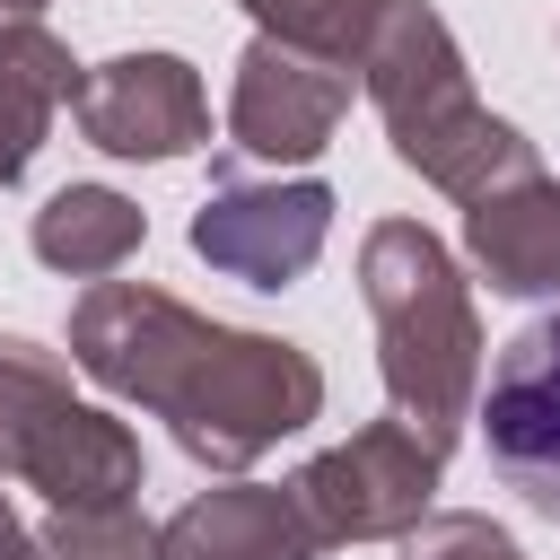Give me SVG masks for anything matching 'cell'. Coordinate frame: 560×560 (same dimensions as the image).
I'll list each match as a JSON object with an SVG mask.
<instances>
[{
    "label": "cell",
    "mask_w": 560,
    "mask_h": 560,
    "mask_svg": "<svg viewBox=\"0 0 560 560\" xmlns=\"http://www.w3.org/2000/svg\"><path fill=\"white\" fill-rule=\"evenodd\" d=\"M70 368L114 402H140L210 472L262 464L280 438L324 420V368L298 341L192 315L149 280H88L70 306Z\"/></svg>",
    "instance_id": "6da1fadb"
},
{
    "label": "cell",
    "mask_w": 560,
    "mask_h": 560,
    "mask_svg": "<svg viewBox=\"0 0 560 560\" xmlns=\"http://www.w3.org/2000/svg\"><path fill=\"white\" fill-rule=\"evenodd\" d=\"M359 79L385 114L394 158L420 184H438L446 201H481L508 175L542 166L534 140L472 96V70H464V52H455V35L429 0H376V35L359 52Z\"/></svg>",
    "instance_id": "7a4b0ae2"
},
{
    "label": "cell",
    "mask_w": 560,
    "mask_h": 560,
    "mask_svg": "<svg viewBox=\"0 0 560 560\" xmlns=\"http://www.w3.org/2000/svg\"><path fill=\"white\" fill-rule=\"evenodd\" d=\"M359 298L376 324L385 402L455 446V429L481 402V315L455 254L420 219H376L359 236Z\"/></svg>",
    "instance_id": "3957f363"
},
{
    "label": "cell",
    "mask_w": 560,
    "mask_h": 560,
    "mask_svg": "<svg viewBox=\"0 0 560 560\" xmlns=\"http://www.w3.org/2000/svg\"><path fill=\"white\" fill-rule=\"evenodd\" d=\"M0 481L44 490L52 508H105L140 490V429L79 402L70 368L26 332H0Z\"/></svg>",
    "instance_id": "277c9868"
},
{
    "label": "cell",
    "mask_w": 560,
    "mask_h": 560,
    "mask_svg": "<svg viewBox=\"0 0 560 560\" xmlns=\"http://www.w3.org/2000/svg\"><path fill=\"white\" fill-rule=\"evenodd\" d=\"M446 455H455L446 438H429L420 420L385 411V420H359L341 446L306 455V464L289 472V490H298V508L315 516L324 551H332V542H402V534L429 516V499H438V481H446Z\"/></svg>",
    "instance_id": "5b68a950"
},
{
    "label": "cell",
    "mask_w": 560,
    "mask_h": 560,
    "mask_svg": "<svg viewBox=\"0 0 560 560\" xmlns=\"http://www.w3.org/2000/svg\"><path fill=\"white\" fill-rule=\"evenodd\" d=\"M324 236H332V184H315V175H245L236 149L210 166V192L192 210V254L219 280H245V289H298L315 271Z\"/></svg>",
    "instance_id": "8992f818"
},
{
    "label": "cell",
    "mask_w": 560,
    "mask_h": 560,
    "mask_svg": "<svg viewBox=\"0 0 560 560\" xmlns=\"http://www.w3.org/2000/svg\"><path fill=\"white\" fill-rule=\"evenodd\" d=\"M359 70L298 52L280 35H254L236 52V88H228V149L245 166H315L350 114Z\"/></svg>",
    "instance_id": "52a82bcc"
},
{
    "label": "cell",
    "mask_w": 560,
    "mask_h": 560,
    "mask_svg": "<svg viewBox=\"0 0 560 560\" xmlns=\"http://www.w3.org/2000/svg\"><path fill=\"white\" fill-rule=\"evenodd\" d=\"M481 446H490V472L560 525V306L534 315L516 341H499L490 376H481Z\"/></svg>",
    "instance_id": "ba28073f"
},
{
    "label": "cell",
    "mask_w": 560,
    "mask_h": 560,
    "mask_svg": "<svg viewBox=\"0 0 560 560\" xmlns=\"http://www.w3.org/2000/svg\"><path fill=\"white\" fill-rule=\"evenodd\" d=\"M70 122H79V140L105 149V158H149V166H166V158L210 149V88H201V70H192L184 52H114V61H96V70L79 79Z\"/></svg>",
    "instance_id": "9c48e42d"
},
{
    "label": "cell",
    "mask_w": 560,
    "mask_h": 560,
    "mask_svg": "<svg viewBox=\"0 0 560 560\" xmlns=\"http://www.w3.org/2000/svg\"><path fill=\"white\" fill-rule=\"evenodd\" d=\"M158 560H324V534L289 481H228L158 525Z\"/></svg>",
    "instance_id": "30bf717a"
},
{
    "label": "cell",
    "mask_w": 560,
    "mask_h": 560,
    "mask_svg": "<svg viewBox=\"0 0 560 560\" xmlns=\"http://www.w3.org/2000/svg\"><path fill=\"white\" fill-rule=\"evenodd\" d=\"M464 254L499 298H560V184L542 166L464 201Z\"/></svg>",
    "instance_id": "8fae6325"
},
{
    "label": "cell",
    "mask_w": 560,
    "mask_h": 560,
    "mask_svg": "<svg viewBox=\"0 0 560 560\" xmlns=\"http://www.w3.org/2000/svg\"><path fill=\"white\" fill-rule=\"evenodd\" d=\"M79 61L44 18H0V184H18L52 131V114L79 96Z\"/></svg>",
    "instance_id": "7c38bea8"
},
{
    "label": "cell",
    "mask_w": 560,
    "mask_h": 560,
    "mask_svg": "<svg viewBox=\"0 0 560 560\" xmlns=\"http://www.w3.org/2000/svg\"><path fill=\"white\" fill-rule=\"evenodd\" d=\"M140 236H149V210L131 192H114V184H61L26 228L35 262L61 271V280H114L140 254Z\"/></svg>",
    "instance_id": "4fadbf2b"
},
{
    "label": "cell",
    "mask_w": 560,
    "mask_h": 560,
    "mask_svg": "<svg viewBox=\"0 0 560 560\" xmlns=\"http://www.w3.org/2000/svg\"><path fill=\"white\" fill-rule=\"evenodd\" d=\"M254 18V35H280L298 52H324L341 70H359L368 35H376V0H236Z\"/></svg>",
    "instance_id": "5bb4252c"
},
{
    "label": "cell",
    "mask_w": 560,
    "mask_h": 560,
    "mask_svg": "<svg viewBox=\"0 0 560 560\" xmlns=\"http://www.w3.org/2000/svg\"><path fill=\"white\" fill-rule=\"evenodd\" d=\"M44 560H158V525L131 508V499H105V508H52L35 525Z\"/></svg>",
    "instance_id": "9a60e30c"
},
{
    "label": "cell",
    "mask_w": 560,
    "mask_h": 560,
    "mask_svg": "<svg viewBox=\"0 0 560 560\" xmlns=\"http://www.w3.org/2000/svg\"><path fill=\"white\" fill-rule=\"evenodd\" d=\"M402 560H534L508 525L472 516V508H429L411 534H402Z\"/></svg>",
    "instance_id": "2e32d148"
},
{
    "label": "cell",
    "mask_w": 560,
    "mask_h": 560,
    "mask_svg": "<svg viewBox=\"0 0 560 560\" xmlns=\"http://www.w3.org/2000/svg\"><path fill=\"white\" fill-rule=\"evenodd\" d=\"M0 560H44V542H35V525L9 508V490H0Z\"/></svg>",
    "instance_id": "e0dca14e"
},
{
    "label": "cell",
    "mask_w": 560,
    "mask_h": 560,
    "mask_svg": "<svg viewBox=\"0 0 560 560\" xmlns=\"http://www.w3.org/2000/svg\"><path fill=\"white\" fill-rule=\"evenodd\" d=\"M52 0H0V18H44Z\"/></svg>",
    "instance_id": "ac0fdd59"
}]
</instances>
